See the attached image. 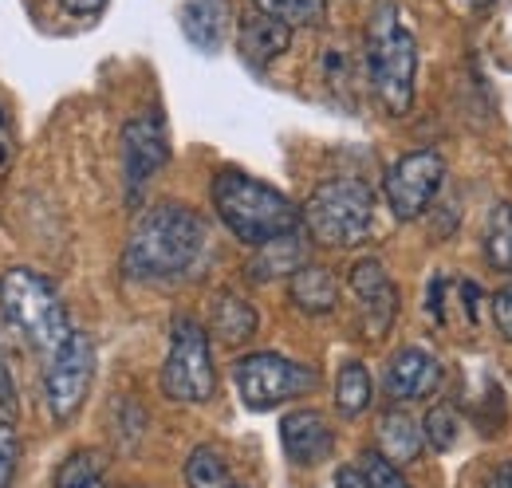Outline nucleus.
<instances>
[{"instance_id":"nucleus-1","label":"nucleus","mask_w":512,"mask_h":488,"mask_svg":"<svg viewBox=\"0 0 512 488\" xmlns=\"http://www.w3.org/2000/svg\"><path fill=\"white\" fill-rule=\"evenodd\" d=\"M209 252V225L205 217L178 205V201H162L138 213V221L130 225V237L123 244V276L134 284H182L197 272V264Z\"/></svg>"},{"instance_id":"nucleus-2","label":"nucleus","mask_w":512,"mask_h":488,"mask_svg":"<svg viewBox=\"0 0 512 488\" xmlns=\"http://www.w3.org/2000/svg\"><path fill=\"white\" fill-rule=\"evenodd\" d=\"M209 201H213L217 221L249 248L272 244L304 229L300 225V209H296V201L288 193H280L276 185L260 182L245 170H233V166L213 174Z\"/></svg>"},{"instance_id":"nucleus-3","label":"nucleus","mask_w":512,"mask_h":488,"mask_svg":"<svg viewBox=\"0 0 512 488\" xmlns=\"http://www.w3.org/2000/svg\"><path fill=\"white\" fill-rule=\"evenodd\" d=\"M367 79L386 115H410L418 79V36L394 0H379L367 20Z\"/></svg>"},{"instance_id":"nucleus-4","label":"nucleus","mask_w":512,"mask_h":488,"mask_svg":"<svg viewBox=\"0 0 512 488\" xmlns=\"http://www.w3.org/2000/svg\"><path fill=\"white\" fill-rule=\"evenodd\" d=\"M300 225L323 248H359L375 229V193L359 178H327L300 205Z\"/></svg>"},{"instance_id":"nucleus-5","label":"nucleus","mask_w":512,"mask_h":488,"mask_svg":"<svg viewBox=\"0 0 512 488\" xmlns=\"http://www.w3.org/2000/svg\"><path fill=\"white\" fill-rule=\"evenodd\" d=\"M0 307L8 323L24 335V343H32L44 359L75 331L67 319L64 296L36 268H8L0 276Z\"/></svg>"},{"instance_id":"nucleus-6","label":"nucleus","mask_w":512,"mask_h":488,"mask_svg":"<svg viewBox=\"0 0 512 488\" xmlns=\"http://www.w3.org/2000/svg\"><path fill=\"white\" fill-rule=\"evenodd\" d=\"M158 386L170 402H182V406H201L217 394V366H213L209 331L193 315L170 319V351H166V363L158 374Z\"/></svg>"},{"instance_id":"nucleus-7","label":"nucleus","mask_w":512,"mask_h":488,"mask_svg":"<svg viewBox=\"0 0 512 488\" xmlns=\"http://www.w3.org/2000/svg\"><path fill=\"white\" fill-rule=\"evenodd\" d=\"M233 382H237V394L249 410L268 414V410H276L292 398L312 394L320 386V374H316V366L296 363L288 355L253 351V355H241L233 363Z\"/></svg>"},{"instance_id":"nucleus-8","label":"nucleus","mask_w":512,"mask_h":488,"mask_svg":"<svg viewBox=\"0 0 512 488\" xmlns=\"http://www.w3.org/2000/svg\"><path fill=\"white\" fill-rule=\"evenodd\" d=\"M95 339L87 331H71L64 343L48 355V366H44V406L48 414L64 426L71 422L87 394H91V382H95Z\"/></svg>"},{"instance_id":"nucleus-9","label":"nucleus","mask_w":512,"mask_h":488,"mask_svg":"<svg viewBox=\"0 0 512 488\" xmlns=\"http://www.w3.org/2000/svg\"><path fill=\"white\" fill-rule=\"evenodd\" d=\"M446 158L438 150H410L402 154L383 178V197L394 221H418L446 185Z\"/></svg>"},{"instance_id":"nucleus-10","label":"nucleus","mask_w":512,"mask_h":488,"mask_svg":"<svg viewBox=\"0 0 512 488\" xmlns=\"http://www.w3.org/2000/svg\"><path fill=\"white\" fill-rule=\"evenodd\" d=\"M119 158H123V189H127V205H138L146 185L154 182V174L170 162V130L158 111H138L130 115L119 138Z\"/></svg>"},{"instance_id":"nucleus-11","label":"nucleus","mask_w":512,"mask_h":488,"mask_svg":"<svg viewBox=\"0 0 512 488\" xmlns=\"http://www.w3.org/2000/svg\"><path fill=\"white\" fill-rule=\"evenodd\" d=\"M347 288L355 296L359 323H363L367 339H383L386 331L394 327V319H398V288L386 276L383 260H375V256L355 260L351 272H347Z\"/></svg>"},{"instance_id":"nucleus-12","label":"nucleus","mask_w":512,"mask_h":488,"mask_svg":"<svg viewBox=\"0 0 512 488\" xmlns=\"http://www.w3.org/2000/svg\"><path fill=\"white\" fill-rule=\"evenodd\" d=\"M446 370H442V359L426 347H402L390 355L383 374V386H386V398L390 402H422L430 398L438 386H442Z\"/></svg>"},{"instance_id":"nucleus-13","label":"nucleus","mask_w":512,"mask_h":488,"mask_svg":"<svg viewBox=\"0 0 512 488\" xmlns=\"http://www.w3.org/2000/svg\"><path fill=\"white\" fill-rule=\"evenodd\" d=\"M280 445L292 465L316 469L335 453V429L320 410H292L280 422Z\"/></svg>"},{"instance_id":"nucleus-14","label":"nucleus","mask_w":512,"mask_h":488,"mask_svg":"<svg viewBox=\"0 0 512 488\" xmlns=\"http://www.w3.org/2000/svg\"><path fill=\"white\" fill-rule=\"evenodd\" d=\"M292 44V28L280 24L276 16H264V12H245L241 24H237V48H241V60L249 67H268L272 60H280Z\"/></svg>"},{"instance_id":"nucleus-15","label":"nucleus","mask_w":512,"mask_h":488,"mask_svg":"<svg viewBox=\"0 0 512 488\" xmlns=\"http://www.w3.org/2000/svg\"><path fill=\"white\" fill-rule=\"evenodd\" d=\"M178 24H182V36L190 40L197 52L213 56L225 44V36H229L233 8H229V0H182Z\"/></svg>"},{"instance_id":"nucleus-16","label":"nucleus","mask_w":512,"mask_h":488,"mask_svg":"<svg viewBox=\"0 0 512 488\" xmlns=\"http://www.w3.org/2000/svg\"><path fill=\"white\" fill-rule=\"evenodd\" d=\"M288 300L300 307L304 315H327L339 304V280L323 264H300L288 276Z\"/></svg>"},{"instance_id":"nucleus-17","label":"nucleus","mask_w":512,"mask_h":488,"mask_svg":"<svg viewBox=\"0 0 512 488\" xmlns=\"http://www.w3.org/2000/svg\"><path fill=\"white\" fill-rule=\"evenodd\" d=\"M426 449V437H422V422H414L406 410H386L379 418V453L386 461H394L398 469L418 461Z\"/></svg>"},{"instance_id":"nucleus-18","label":"nucleus","mask_w":512,"mask_h":488,"mask_svg":"<svg viewBox=\"0 0 512 488\" xmlns=\"http://www.w3.org/2000/svg\"><path fill=\"white\" fill-rule=\"evenodd\" d=\"M256 307L237 296V292H217L213 300V315H209V335H217L229 347H241L256 335Z\"/></svg>"},{"instance_id":"nucleus-19","label":"nucleus","mask_w":512,"mask_h":488,"mask_svg":"<svg viewBox=\"0 0 512 488\" xmlns=\"http://www.w3.org/2000/svg\"><path fill=\"white\" fill-rule=\"evenodd\" d=\"M481 252L485 264L497 272H512V205L509 201H493L485 213V229H481Z\"/></svg>"},{"instance_id":"nucleus-20","label":"nucleus","mask_w":512,"mask_h":488,"mask_svg":"<svg viewBox=\"0 0 512 488\" xmlns=\"http://www.w3.org/2000/svg\"><path fill=\"white\" fill-rule=\"evenodd\" d=\"M371 398H375L371 370L359 363V359L339 366V374H335V410L343 418H359V414L371 410Z\"/></svg>"},{"instance_id":"nucleus-21","label":"nucleus","mask_w":512,"mask_h":488,"mask_svg":"<svg viewBox=\"0 0 512 488\" xmlns=\"http://www.w3.org/2000/svg\"><path fill=\"white\" fill-rule=\"evenodd\" d=\"M300 264H308L304 244H300V233H292V237H280L272 244H260L253 264H249V276L253 280H276V276H292Z\"/></svg>"},{"instance_id":"nucleus-22","label":"nucleus","mask_w":512,"mask_h":488,"mask_svg":"<svg viewBox=\"0 0 512 488\" xmlns=\"http://www.w3.org/2000/svg\"><path fill=\"white\" fill-rule=\"evenodd\" d=\"M186 488H233V473L213 445H197L186 457Z\"/></svg>"},{"instance_id":"nucleus-23","label":"nucleus","mask_w":512,"mask_h":488,"mask_svg":"<svg viewBox=\"0 0 512 488\" xmlns=\"http://www.w3.org/2000/svg\"><path fill=\"white\" fill-rule=\"evenodd\" d=\"M256 12L276 16L288 28H316L327 16V0H253Z\"/></svg>"},{"instance_id":"nucleus-24","label":"nucleus","mask_w":512,"mask_h":488,"mask_svg":"<svg viewBox=\"0 0 512 488\" xmlns=\"http://www.w3.org/2000/svg\"><path fill=\"white\" fill-rule=\"evenodd\" d=\"M52 488H111V485H107V473H103L99 453L79 449V453H71L64 465L56 469V485Z\"/></svg>"},{"instance_id":"nucleus-25","label":"nucleus","mask_w":512,"mask_h":488,"mask_svg":"<svg viewBox=\"0 0 512 488\" xmlns=\"http://www.w3.org/2000/svg\"><path fill=\"white\" fill-rule=\"evenodd\" d=\"M422 437H426V445H430L434 453H449V449L457 445V437H461L457 414H453L449 406H434V410L426 414V422H422Z\"/></svg>"},{"instance_id":"nucleus-26","label":"nucleus","mask_w":512,"mask_h":488,"mask_svg":"<svg viewBox=\"0 0 512 488\" xmlns=\"http://www.w3.org/2000/svg\"><path fill=\"white\" fill-rule=\"evenodd\" d=\"M355 469L363 473L367 488H414L406 477H402V469H398L394 461H386L379 449H363V457H359Z\"/></svg>"},{"instance_id":"nucleus-27","label":"nucleus","mask_w":512,"mask_h":488,"mask_svg":"<svg viewBox=\"0 0 512 488\" xmlns=\"http://www.w3.org/2000/svg\"><path fill=\"white\" fill-rule=\"evenodd\" d=\"M16 465H20V433L12 422H4L0 426V488H12Z\"/></svg>"},{"instance_id":"nucleus-28","label":"nucleus","mask_w":512,"mask_h":488,"mask_svg":"<svg viewBox=\"0 0 512 488\" xmlns=\"http://www.w3.org/2000/svg\"><path fill=\"white\" fill-rule=\"evenodd\" d=\"M489 311H493V327H497V335L512 343V284L509 288H501L493 300H489Z\"/></svg>"},{"instance_id":"nucleus-29","label":"nucleus","mask_w":512,"mask_h":488,"mask_svg":"<svg viewBox=\"0 0 512 488\" xmlns=\"http://www.w3.org/2000/svg\"><path fill=\"white\" fill-rule=\"evenodd\" d=\"M12 162H16V134H12L8 111L0 107V178L12 170Z\"/></svg>"},{"instance_id":"nucleus-30","label":"nucleus","mask_w":512,"mask_h":488,"mask_svg":"<svg viewBox=\"0 0 512 488\" xmlns=\"http://www.w3.org/2000/svg\"><path fill=\"white\" fill-rule=\"evenodd\" d=\"M12 418H16V382H12L8 366L0 359V426L12 422Z\"/></svg>"},{"instance_id":"nucleus-31","label":"nucleus","mask_w":512,"mask_h":488,"mask_svg":"<svg viewBox=\"0 0 512 488\" xmlns=\"http://www.w3.org/2000/svg\"><path fill=\"white\" fill-rule=\"evenodd\" d=\"M71 16H99L107 8V0H60Z\"/></svg>"},{"instance_id":"nucleus-32","label":"nucleus","mask_w":512,"mask_h":488,"mask_svg":"<svg viewBox=\"0 0 512 488\" xmlns=\"http://www.w3.org/2000/svg\"><path fill=\"white\" fill-rule=\"evenodd\" d=\"M331 488H367V481H363V473L351 465V469H339V473H335V485Z\"/></svg>"},{"instance_id":"nucleus-33","label":"nucleus","mask_w":512,"mask_h":488,"mask_svg":"<svg viewBox=\"0 0 512 488\" xmlns=\"http://www.w3.org/2000/svg\"><path fill=\"white\" fill-rule=\"evenodd\" d=\"M489 488H512V461H505V465L489 477Z\"/></svg>"},{"instance_id":"nucleus-34","label":"nucleus","mask_w":512,"mask_h":488,"mask_svg":"<svg viewBox=\"0 0 512 488\" xmlns=\"http://www.w3.org/2000/svg\"><path fill=\"white\" fill-rule=\"evenodd\" d=\"M465 8H485V4H493V0H461Z\"/></svg>"},{"instance_id":"nucleus-35","label":"nucleus","mask_w":512,"mask_h":488,"mask_svg":"<svg viewBox=\"0 0 512 488\" xmlns=\"http://www.w3.org/2000/svg\"><path fill=\"white\" fill-rule=\"evenodd\" d=\"M233 488H245V485H233Z\"/></svg>"}]
</instances>
